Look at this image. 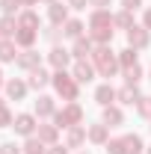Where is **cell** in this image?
I'll list each match as a JSON object with an SVG mask.
<instances>
[{
  "label": "cell",
  "instance_id": "obj_1",
  "mask_svg": "<svg viewBox=\"0 0 151 154\" xmlns=\"http://www.w3.org/2000/svg\"><path fill=\"white\" fill-rule=\"evenodd\" d=\"M89 30H92V42H101V45H107L110 38H113V18H110V12H104V9H95L92 18H89Z\"/></svg>",
  "mask_w": 151,
  "mask_h": 154
},
{
  "label": "cell",
  "instance_id": "obj_2",
  "mask_svg": "<svg viewBox=\"0 0 151 154\" xmlns=\"http://www.w3.org/2000/svg\"><path fill=\"white\" fill-rule=\"evenodd\" d=\"M92 62L98 65V71H101L104 77H113L116 68H119V59L113 57V51H110L107 45H101L98 51H92Z\"/></svg>",
  "mask_w": 151,
  "mask_h": 154
},
{
  "label": "cell",
  "instance_id": "obj_3",
  "mask_svg": "<svg viewBox=\"0 0 151 154\" xmlns=\"http://www.w3.org/2000/svg\"><path fill=\"white\" fill-rule=\"evenodd\" d=\"M51 83H54V89H57L65 101H77V80L65 74V68H62V71H57Z\"/></svg>",
  "mask_w": 151,
  "mask_h": 154
},
{
  "label": "cell",
  "instance_id": "obj_4",
  "mask_svg": "<svg viewBox=\"0 0 151 154\" xmlns=\"http://www.w3.org/2000/svg\"><path fill=\"white\" fill-rule=\"evenodd\" d=\"M80 119H83V110H80V104H68L65 110L54 113V122H57V128H74V125H80Z\"/></svg>",
  "mask_w": 151,
  "mask_h": 154
},
{
  "label": "cell",
  "instance_id": "obj_5",
  "mask_svg": "<svg viewBox=\"0 0 151 154\" xmlns=\"http://www.w3.org/2000/svg\"><path fill=\"white\" fill-rule=\"evenodd\" d=\"M15 134H21V136H33V131H36L39 125H36V116H30V113H21V116H15Z\"/></svg>",
  "mask_w": 151,
  "mask_h": 154
},
{
  "label": "cell",
  "instance_id": "obj_6",
  "mask_svg": "<svg viewBox=\"0 0 151 154\" xmlns=\"http://www.w3.org/2000/svg\"><path fill=\"white\" fill-rule=\"evenodd\" d=\"M128 42H131L133 51H139V48H148L151 36H148V30H145V27H131V30H128Z\"/></svg>",
  "mask_w": 151,
  "mask_h": 154
},
{
  "label": "cell",
  "instance_id": "obj_7",
  "mask_svg": "<svg viewBox=\"0 0 151 154\" xmlns=\"http://www.w3.org/2000/svg\"><path fill=\"white\" fill-rule=\"evenodd\" d=\"M95 77V65L92 62H86V59H77V65H74V80L77 83H89Z\"/></svg>",
  "mask_w": 151,
  "mask_h": 154
},
{
  "label": "cell",
  "instance_id": "obj_8",
  "mask_svg": "<svg viewBox=\"0 0 151 154\" xmlns=\"http://www.w3.org/2000/svg\"><path fill=\"white\" fill-rule=\"evenodd\" d=\"M48 59H51V65H54L57 71H62V68H65V65L71 62V51H65V48H54Z\"/></svg>",
  "mask_w": 151,
  "mask_h": 154
},
{
  "label": "cell",
  "instance_id": "obj_9",
  "mask_svg": "<svg viewBox=\"0 0 151 154\" xmlns=\"http://www.w3.org/2000/svg\"><path fill=\"white\" fill-rule=\"evenodd\" d=\"M18 62L21 68H30V71H36V68H42V59H39V54L36 51H24V54H18Z\"/></svg>",
  "mask_w": 151,
  "mask_h": 154
},
{
  "label": "cell",
  "instance_id": "obj_10",
  "mask_svg": "<svg viewBox=\"0 0 151 154\" xmlns=\"http://www.w3.org/2000/svg\"><path fill=\"white\" fill-rule=\"evenodd\" d=\"M95 101H98L101 107H110V104L116 101V89L110 86V83H104V86H98V89H95Z\"/></svg>",
  "mask_w": 151,
  "mask_h": 154
},
{
  "label": "cell",
  "instance_id": "obj_11",
  "mask_svg": "<svg viewBox=\"0 0 151 154\" xmlns=\"http://www.w3.org/2000/svg\"><path fill=\"white\" fill-rule=\"evenodd\" d=\"M27 89H30V86H27L24 80H9V83H6V95L12 98V101H21V98L27 95Z\"/></svg>",
  "mask_w": 151,
  "mask_h": 154
},
{
  "label": "cell",
  "instance_id": "obj_12",
  "mask_svg": "<svg viewBox=\"0 0 151 154\" xmlns=\"http://www.w3.org/2000/svg\"><path fill=\"white\" fill-rule=\"evenodd\" d=\"M77 59H86V57H92V38H74V51H71Z\"/></svg>",
  "mask_w": 151,
  "mask_h": 154
},
{
  "label": "cell",
  "instance_id": "obj_13",
  "mask_svg": "<svg viewBox=\"0 0 151 154\" xmlns=\"http://www.w3.org/2000/svg\"><path fill=\"white\" fill-rule=\"evenodd\" d=\"M122 122H125V116H122L119 107H104V125L107 128H119Z\"/></svg>",
  "mask_w": 151,
  "mask_h": 154
},
{
  "label": "cell",
  "instance_id": "obj_14",
  "mask_svg": "<svg viewBox=\"0 0 151 154\" xmlns=\"http://www.w3.org/2000/svg\"><path fill=\"white\" fill-rule=\"evenodd\" d=\"M51 80H54V77L48 74L45 68H36V71L30 74V83H27V86H30V89H42V86H48Z\"/></svg>",
  "mask_w": 151,
  "mask_h": 154
},
{
  "label": "cell",
  "instance_id": "obj_15",
  "mask_svg": "<svg viewBox=\"0 0 151 154\" xmlns=\"http://www.w3.org/2000/svg\"><path fill=\"white\" fill-rule=\"evenodd\" d=\"M68 21V9L62 6V3H51V24L59 27V24H65Z\"/></svg>",
  "mask_w": 151,
  "mask_h": 154
},
{
  "label": "cell",
  "instance_id": "obj_16",
  "mask_svg": "<svg viewBox=\"0 0 151 154\" xmlns=\"http://www.w3.org/2000/svg\"><path fill=\"white\" fill-rule=\"evenodd\" d=\"M116 98H119V101H122V104H139V89H136V86H125V89H122V92H116Z\"/></svg>",
  "mask_w": 151,
  "mask_h": 154
},
{
  "label": "cell",
  "instance_id": "obj_17",
  "mask_svg": "<svg viewBox=\"0 0 151 154\" xmlns=\"http://www.w3.org/2000/svg\"><path fill=\"white\" fill-rule=\"evenodd\" d=\"M12 59H18V51H15V42L3 38V42H0V62H12Z\"/></svg>",
  "mask_w": 151,
  "mask_h": 154
},
{
  "label": "cell",
  "instance_id": "obj_18",
  "mask_svg": "<svg viewBox=\"0 0 151 154\" xmlns=\"http://www.w3.org/2000/svg\"><path fill=\"white\" fill-rule=\"evenodd\" d=\"M36 36H39V30H21V27H18V33H15V45L30 48V45L36 42Z\"/></svg>",
  "mask_w": 151,
  "mask_h": 154
},
{
  "label": "cell",
  "instance_id": "obj_19",
  "mask_svg": "<svg viewBox=\"0 0 151 154\" xmlns=\"http://www.w3.org/2000/svg\"><path fill=\"white\" fill-rule=\"evenodd\" d=\"M57 110H54V98H48V95H42L36 101V116H54Z\"/></svg>",
  "mask_w": 151,
  "mask_h": 154
},
{
  "label": "cell",
  "instance_id": "obj_20",
  "mask_svg": "<svg viewBox=\"0 0 151 154\" xmlns=\"http://www.w3.org/2000/svg\"><path fill=\"white\" fill-rule=\"evenodd\" d=\"M122 139H125V151H128V154H139L142 148H145L142 139H139L136 134H128V136H122Z\"/></svg>",
  "mask_w": 151,
  "mask_h": 154
},
{
  "label": "cell",
  "instance_id": "obj_21",
  "mask_svg": "<svg viewBox=\"0 0 151 154\" xmlns=\"http://www.w3.org/2000/svg\"><path fill=\"white\" fill-rule=\"evenodd\" d=\"M83 139H86V128H80V125L68 128V148H77Z\"/></svg>",
  "mask_w": 151,
  "mask_h": 154
},
{
  "label": "cell",
  "instance_id": "obj_22",
  "mask_svg": "<svg viewBox=\"0 0 151 154\" xmlns=\"http://www.w3.org/2000/svg\"><path fill=\"white\" fill-rule=\"evenodd\" d=\"M18 27H21V30H39V15H36V12H21Z\"/></svg>",
  "mask_w": 151,
  "mask_h": 154
},
{
  "label": "cell",
  "instance_id": "obj_23",
  "mask_svg": "<svg viewBox=\"0 0 151 154\" xmlns=\"http://www.w3.org/2000/svg\"><path fill=\"white\" fill-rule=\"evenodd\" d=\"M86 136H89L92 142H110V136H107V125H92Z\"/></svg>",
  "mask_w": 151,
  "mask_h": 154
},
{
  "label": "cell",
  "instance_id": "obj_24",
  "mask_svg": "<svg viewBox=\"0 0 151 154\" xmlns=\"http://www.w3.org/2000/svg\"><path fill=\"white\" fill-rule=\"evenodd\" d=\"M62 36H68V38H80L83 36V24L80 21H65V30H62Z\"/></svg>",
  "mask_w": 151,
  "mask_h": 154
},
{
  "label": "cell",
  "instance_id": "obj_25",
  "mask_svg": "<svg viewBox=\"0 0 151 154\" xmlns=\"http://www.w3.org/2000/svg\"><path fill=\"white\" fill-rule=\"evenodd\" d=\"M18 33V21L12 18V15H6V18L0 21V36H15Z\"/></svg>",
  "mask_w": 151,
  "mask_h": 154
},
{
  "label": "cell",
  "instance_id": "obj_26",
  "mask_svg": "<svg viewBox=\"0 0 151 154\" xmlns=\"http://www.w3.org/2000/svg\"><path fill=\"white\" fill-rule=\"evenodd\" d=\"M57 125H42V128H39V139H42V142H57Z\"/></svg>",
  "mask_w": 151,
  "mask_h": 154
},
{
  "label": "cell",
  "instance_id": "obj_27",
  "mask_svg": "<svg viewBox=\"0 0 151 154\" xmlns=\"http://www.w3.org/2000/svg\"><path fill=\"white\" fill-rule=\"evenodd\" d=\"M119 65H122V68H133V65H136V51H133V48L122 51V57H119Z\"/></svg>",
  "mask_w": 151,
  "mask_h": 154
},
{
  "label": "cell",
  "instance_id": "obj_28",
  "mask_svg": "<svg viewBox=\"0 0 151 154\" xmlns=\"http://www.w3.org/2000/svg\"><path fill=\"white\" fill-rule=\"evenodd\" d=\"M113 24H116V27H122V30H131V27H133L131 12H128V9H125V12H119V15L113 18Z\"/></svg>",
  "mask_w": 151,
  "mask_h": 154
},
{
  "label": "cell",
  "instance_id": "obj_29",
  "mask_svg": "<svg viewBox=\"0 0 151 154\" xmlns=\"http://www.w3.org/2000/svg\"><path fill=\"white\" fill-rule=\"evenodd\" d=\"M125 80H128V86H136V83L142 80V68H139V65H133V68H125Z\"/></svg>",
  "mask_w": 151,
  "mask_h": 154
},
{
  "label": "cell",
  "instance_id": "obj_30",
  "mask_svg": "<svg viewBox=\"0 0 151 154\" xmlns=\"http://www.w3.org/2000/svg\"><path fill=\"white\" fill-rule=\"evenodd\" d=\"M24 154H45V142L42 139H27V145H24Z\"/></svg>",
  "mask_w": 151,
  "mask_h": 154
},
{
  "label": "cell",
  "instance_id": "obj_31",
  "mask_svg": "<svg viewBox=\"0 0 151 154\" xmlns=\"http://www.w3.org/2000/svg\"><path fill=\"white\" fill-rule=\"evenodd\" d=\"M107 154H128L125 151V139H110L107 142Z\"/></svg>",
  "mask_w": 151,
  "mask_h": 154
},
{
  "label": "cell",
  "instance_id": "obj_32",
  "mask_svg": "<svg viewBox=\"0 0 151 154\" xmlns=\"http://www.w3.org/2000/svg\"><path fill=\"white\" fill-rule=\"evenodd\" d=\"M136 110H139V116H142V119H151V98H139Z\"/></svg>",
  "mask_w": 151,
  "mask_h": 154
},
{
  "label": "cell",
  "instance_id": "obj_33",
  "mask_svg": "<svg viewBox=\"0 0 151 154\" xmlns=\"http://www.w3.org/2000/svg\"><path fill=\"white\" fill-rule=\"evenodd\" d=\"M18 6H21V0H0V9H3L6 15H12V12H18Z\"/></svg>",
  "mask_w": 151,
  "mask_h": 154
},
{
  "label": "cell",
  "instance_id": "obj_34",
  "mask_svg": "<svg viewBox=\"0 0 151 154\" xmlns=\"http://www.w3.org/2000/svg\"><path fill=\"white\" fill-rule=\"evenodd\" d=\"M15 125V119H12V113L6 110V107H0V128H12Z\"/></svg>",
  "mask_w": 151,
  "mask_h": 154
},
{
  "label": "cell",
  "instance_id": "obj_35",
  "mask_svg": "<svg viewBox=\"0 0 151 154\" xmlns=\"http://www.w3.org/2000/svg\"><path fill=\"white\" fill-rule=\"evenodd\" d=\"M0 154H24V151H21L15 142H3V145H0Z\"/></svg>",
  "mask_w": 151,
  "mask_h": 154
},
{
  "label": "cell",
  "instance_id": "obj_36",
  "mask_svg": "<svg viewBox=\"0 0 151 154\" xmlns=\"http://www.w3.org/2000/svg\"><path fill=\"white\" fill-rule=\"evenodd\" d=\"M122 6H125L128 12H136V9L142 6V0H122Z\"/></svg>",
  "mask_w": 151,
  "mask_h": 154
},
{
  "label": "cell",
  "instance_id": "obj_37",
  "mask_svg": "<svg viewBox=\"0 0 151 154\" xmlns=\"http://www.w3.org/2000/svg\"><path fill=\"white\" fill-rule=\"evenodd\" d=\"M86 3H89V0H68L71 9H86Z\"/></svg>",
  "mask_w": 151,
  "mask_h": 154
},
{
  "label": "cell",
  "instance_id": "obj_38",
  "mask_svg": "<svg viewBox=\"0 0 151 154\" xmlns=\"http://www.w3.org/2000/svg\"><path fill=\"white\" fill-rule=\"evenodd\" d=\"M45 36L51 38V42H57V38H59V27H51V30H48V33H45Z\"/></svg>",
  "mask_w": 151,
  "mask_h": 154
},
{
  "label": "cell",
  "instance_id": "obj_39",
  "mask_svg": "<svg viewBox=\"0 0 151 154\" xmlns=\"http://www.w3.org/2000/svg\"><path fill=\"white\" fill-rule=\"evenodd\" d=\"M45 154H68V148H62V145H54L51 151H45Z\"/></svg>",
  "mask_w": 151,
  "mask_h": 154
},
{
  "label": "cell",
  "instance_id": "obj_40",
  "mask_svg": "<svg viewBox=\"0 0 151 154\" xmlns=\"http://www.w3.org/2000/svg\"><path fill=\"white\" fill-rule=\"evenodd\" d=\"M145 30H151V9L145 12Z\"/></svg>",
  "mask_w": 151,
  "mask_h": 154
},
{
  "label": "cell",
  "instance_id": "obj_41",
  "mask_svg": "<svg viewBox=\"0 0 151 154\" xmlns=\"http://www.w3.org/2000/svg\"><path fill=\"white\" fill-rule=\"evenodd\" d=\"M95 6H98V9H104V6H107V3H110V0H92Z\"/></svg>",
  "mask_w": 151,
  "mask_h": 154
},
{
  "label": "cell",
  "instance_id": "obj_42",
  "mask_svg": "<svg viewBox=\"0 0 151 154\" xmlns=\"http://www.w3.org/2000/svg\"><path fill=\"white\" fill-rule=\"evenodd\" d=\"M21 3H27V6H33V3H36V0H21Z\"/></svg>",
  "mask_w": 151,
  "mask_h": 154
},
{
  "label": "cell",
  "instance_id": "obj_43",
  "mask_svg": "<svg viewBox=\"0 0 151 154\" xmlns=\"http://www.w3.org/2000/svg\"><path fill=\"white\" fill-rule=\"evenodd\" d=\"M0 86H3V74H0Z\"/></svg>",
  "mask_w": 151,
  "mask_h": 154
},
{
  "label": "cell",
  "instance_id": "obj_44",
  "mask_svg": "<svg viewBox=\"0 0 151 154\" xmlns=\"http://www.w3.org/2000/svg\"><path fill=\"white\" fill-rule=\"evenodd\" d=\"M0 107H6V104H3V101H0Z\"/></svg>",
  "mask_w": 151,
  "mask_h": 154
},
{
  "label": "cell",
  "instance_id": "obj_45",
  "mask_svg": "<svg viewBox=\"0 0 151 154\" xmlns=\"http://www.w3.org/2000/svg\"><path fill=\"white\" fill-rule=\"evenodd\" d=\"M48 3H54V0H48Z\"/></svg>",
  "mask_w": 151,
  "mask_h": 154
},
{
  "label": "cell",
  "instance_id": "obj_46",
  "mask_svg": "<svg viewBox=\"0 0 151 154\" xmlns=\"http://www.w3.org/2000/svg\"><path fill=\"white\" fill-rule=\"evenodd\" d=\"M83 154H89V151H83Z\"/></svg>",
  "mask_w": 151,
  "mask_h": 154
},
{
  "label": "cell",
  "instance_id": "obj_47",
  "mask_svg": "<svg viewBox=\"0 0 151 154\" xmlns=\"http://www.w3.org/2000/svg\"><path fill=\"white\" fill-rule=\"evenodd\" d=\"M148 154H151V148H148Z\"/></svg>",
  "mask_w": 151,
  "mask_h": 154
}]
</instances>
